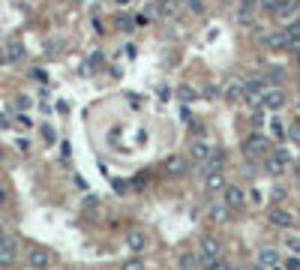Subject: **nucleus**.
<instances>
[{"instance_id":"nucleus-10","label":"nucleus","mask_w":300,"mask_h":270,"mask_svg":"<svg viewBox=\"0 0 300 270\" xmlns=\"http://www.w3.org/2000/svg\"><path fill=\"white\" fill-rule=\"evenodd\" d=\"M222 165H225V153H219V150H213L210 156L201 162V168H204V174H210V171H222Z\"/></svg>"},{"instance_id":"nucleus-25","label":"nucleus","mask_w":300,"mask_h":270,"mask_svg":"<svg viewBox=\"0 0 300 270\" xmlns=\"http://www.w3.org/2000/svg\"><path fill=\"white\" fill-rule=\"evenodd\" d=\"M180 96H183V99H195V90L183 84V87H180Z\"/></svg>"},{"instance_id":"nucleus-13","label":"nucleus","mask_w":300,"mask_h":270,"mask_svg":"<svg viewBox=\"0 0 300 270\" xmlns=\"http://www.w3.org/2000/svg\"><path fill=\"white\" fill-rule=\"evenodd\" d=\"M3 54H6V63H18V60L24 57V45L12 39V42H6V45H3Z\"/></svg>"},{"instance_id":"nucleus-32","label":"nucleus","mask_w":300,"mask_h":270,"mask_svg":"<svg viewBox=\"0 0 300 270\" xmlns=\"http://www.w3.org/2000/svg\"><path fill=\"white\" fill-rule=\"evenodd\" d=\"M225 3H237V0H225Z\"/></svg>"},{"instance_id":"nucleus-30","label":"nucleus","mask_w":300,"mask_h":270,"mask_svg":"<svg viewBox=\"0 0 300 270\" xmlns=\"http://www.w3.org/2000/svg\"><path fill=\"white\" fill-rule=\"evenodd\" d=\"M3 240H6V231H3V228H0V243H3Z\"/></svg>"},{"instance_id":"nucleus-31","label":"nucleus","mask_w":300,"mask_h":270,"mask_svg":"<svg viewBox=\"0 0 300 270\" xmlns=\"http://www.w3.org/2000/svg\"><path fill=\"white\" fill-rule=\"evenodd\" d=\"M294 6H297V12H300V0H294Z\"/></svg>"},{"instance_id":"nucleus-14","label":"nucleus","mask_w":300,"mask_h":270,"mask_svg":"<svg viewBox=\"0 0 300 270\" xmlns=\"http://www.w3.org/2000/svg\"><path fill=\"white\" fill-rule=\"evenodd\" d=\"M225 99H228V102H240L243 99V81L231 78L228 84H225Z\"/></svg>"},{"instance_id":"nucleus-3","label":"nucleus","mask_w":300,"mask_h":270,"mask_svg":"<svg viewBox=\"0 0 300 270\" xmlns=\"http://www.w3.org/2000/svg\"><path fill=\"white\" fill-rule=\"evenodd\" d=\"M243 150H246V156H264V153H270V141L264 135H249L243 141Z\"/></svg>"},{"instance_id":"nucleus-22","label":"nucleus","mask_w":300,"mask_h":270,"mask_svg":"<svg viewBox=\"0 0 300 270\" xmlns=\"http://www.w3.org/2000/svg\"><path fill=\"white\" fill-rule=\"evenodd\" d=\"M189 9H192L195 15H201V12H204V0H189Z\"/></svg>"},{"instance_id":"nucleus-8","label":"nucleus","mask_w":300,"mask_h":270,"mask_svg":"<svg viewBox=\"0 0 300 270\" xmlns=\"http://www.w3.org/2000/svg\"><path fill=\"white\" fill-rule=\"evenodd\" d=\"M225 177H222V171H210V174H204V189L207 192H225Z\"/></svg>"},{"instance_id":"nucleus-28","label":"nucleus","mask_w":300,"mask_h":270,"mask_svg":"<svg viewBox=\"0 0 300 270\" xmlns=\"http://www.w3.org/2000/svg\"><path fill=\"white\" fill-rule=\"evenodd\" d=\"M294 177H297V180H300V162H297V165H294Z\"/></svg>"},{"instance_id":"nucleus-23","label":"nucleus","mask_w":300,"mask_h":270,"mask_svg":"<svg viewBox=\"0 0 300 270\" xmlns=\"http://www.w3.org/2000/svg\"><path fill=\"white\" fill-rule=\"evenodd\" d=\"M180 264H183V270H192V255H189V252L180 255Z\"/></svg>"},{"instance_id":"nucleus-29","label":"nucleus","mask_w":300,"mask_h":270,"mask_svg":"<svg viewBox=\"0 0 300 270\" xmlns=\"http://www.w3.org/2000/svg\"><path fill=\"white\" fill-rule=\"evenodd\" d=\"M3 201H6V192H3V189H0V204H3Z\"/></svg>"},{"instance_id":"nucleus-20","label":"nucleus","mask_w":300,"mask_h":270,"mask_svg":"<svg viewBox=\"0 0 300 270\" xmlns=\"http://www.w3.org/2000/svg\"><path fill=\"white\" fill-rule=\"evenodd\" d=\"M123 270H144V261H141L138 255H132V258L123 261Z\"/></svg>"},{"instance_id":"nucleus-5","label":"nucleus","mask_w":300,"mask_h":270,"mask_svg":"<svg viewBox=\"0 0 300 270\" xmlns=\"http://www.w3.org/2000/svg\"><path fill=\"white\" fill-rule=\"evenodd\" d=\"M261 105H264L267 111H279V108H285V93H282V87H267L264 90V99H261Z\"/></svg>"},{"instance_id":"nucleus-12","label":"nucleus","mask_w":300,"mask_h":270,"mask_svg":"<svg viewBox=\"0 0 300 270\" xmlns=\"http://www.w3.org/2000/svg\"><path fill=\"white\" fill-rule=\"evenodd\" d=\"M264 45H267V48H288V36H285V30H273V33H267V36H264Z\"/></svg>"},{"instance_id":"nucleus-16","label":"nucleus","mask_w":300,"mask_h":270,"mask_svg":"<svg viewBox=\"0 0 300 270\" xmlns=\"http://www.w3.org/2000/svg\"><path fill=\"white\" fill-rule=\"evenodd\" d=\"M258 264H261V267H276V264H279V252H276V249H264V252L258 255Z\"/></svg>"},{"instance_id":"nucleus-9","label":"nucleus","mask_w":300,"mask_h":270,"mask_svg":"<svg viewBox=\"0 0 300 270\" xmlns=\"http://www.w3.org/2000/svg\"><path fill=\"white\" fill-rule=\"evenodd\" d=\"M225 204L228 207H243L246 204V195L240 186H225Z\"/></svg>"},{"instance_id":"nucleus-34","label":"nucleus","mask_w":300,"mask_h":270,"mask_svg":"<svg viewBox=\"0 0 300 270\" xmlns=\"http://www.w3.org/2000/svg\"><path fill=\"white\" fill-rule=\"evenodd\" d=\"M270 270H282V267H270Z\"/></svg>"},{"instance_id":"nucleus-27","label":"nucleus","mask_w":300,"mask_h":270,"mask_svg":"<svg viewBox=\"0 0 300 270\" xmlns=\"http://www.w3.org/2000/svg\"><path fill=\"white\" fill-rule=\"evenodd\" d=\"M288 246L291 249H300V237H288Z\"/></svg>"},{"instance_id":"nucleus-19","label":"nucleus","mask_w":300,"mask_h":270,"mask_svg":"<svg viewBox=\"0 0 300 270\" xmlns=\"http://www.w3.org/2000/svg\"><path fill=\"white\" fill-rule=\"evenodd\" d=\"M228 210H231L228 204H216V207L210 210V219H213V222H225V219H228Z\"/></svg>"},{"instance_id":"nucleus-35","label":"nucleus","mask_w":300,"mask_h":270,"mask_svg":"<svg viewBox=\"0 0 300 270\" xmlns=\"http://www.w3.org/2000/svg\"><path fill=\"white\" fill-rule=\"evenodd\" d=\"M297 63H300V51H297Z\"/></svg>"},{"instance_id":"nucleus-21","label":"nucleus","mask_w":300,"mask_h":270,"mask_svg":"<svg viewBox=\"0 0 300 270\" xmlns=\"http://www.w3.org/2000/svg\"><path fill=\"white\" fill-rule=\"evenodd\" d=\"M237 6H240V12H252L258 6V0H237Z\"/></svg>"},{"instance_id":"nucleus-11","label":"nucleus","mask_w":300,"mask_h":270,"mask_svg":"<svg viewBox=\"0 0 300 270\" xmlns=\"http://www.w3.org/2000/svg\"><path fill=\"white\" fill-rule=\"evenodd\" d=\"M15 264V243L3 240L0 243V267H12Z\"/></svg>"},{"instance_id":"nucleus-36","label":"nucleus","mask_w":300,"mask_h":270,"mask_svg":"<svg viewBox=\"0 0 300 270\" xmlns=\"http://www.w3.org/2000/svg\"><path fill=\"white\" fill-rule=\"evenodd\" d=\"M231 270H240V267H231Z\"/></svg>"},{"instance_id":"nucleus-18","label":"nucleus","mask_w":300,"mask_h":270,"mask_svg":"<svg viewBox=\"0 0 300 270\" xmlns=\"http://www.w3.org/2000/svg\"><path fill=\"white\" fill-rule=\"evenodd\" d=\"M165 168H168L171 174H183V171H186V162H183V156H171V159L165 162Z\"/></svg>"},{"instance_id":"nucleus-15","label":"nucleus","mask_w":300,"mask_h":270,"mask_svg":"<svg viewBox=\"0 0 300 270\" xmlns=\"http://www.w3.org/2000/svg\"><path fill=\"white\" fill-rule=\"evenodd\" d=\"M210 153H213V147H210L207 141H195V144H192V156H195L198 162H204Z\"/></svg>"},{"instance_id":"nucleus-1","label":"nucleus","mask_w":300,"mask_h":270,"mask_svg":"<svg viewBox=\"0 0 300 270\" xmlns=\"http://www.w3.org/2000/svg\"><path fill=\"white\" fill-rule=\"evenodd\" d=\"M195 258L207 267L210 261L222 258V243H219L216 237H201V243H198V249H195Z\"/></svg>"},{"instance_id":"nucleus-4","label":"nucleus","mask_w":300,"mask_h":270,"mask_svg":"<svg viewBox=\"0 0 300 270\" xmlns=\"http://www.w3.org/2000/svg\"><path fill=\"white\" fill-rule=\"evenodd\" d=\"M126 249L132 252V255H141L144 249H147V234L141 228H129L126 231Z\"/></svg>"},{"instance_id":"nucleus-2","label":"nucleus","mask_w":300,"mask_h":270,"mask_svg":"<svg viewBox=\"0 0 300 270\" xmlns=\"http://www.w3.org/2000/svg\"><path fill=\"white\" fill-rule=\"evenodd\" d=\"M288 168H291V153H288V150L267 153V171H270L273 177H282Z\"/></svg>"},{"instance_id":"nucleus-17","label":"nucleus","mask_w":300,"mask_h":270,"mask_svg":"<svg viewBox=\"0 0 300 270\" xmlns=\"http://www.w3.org/2000/svg\"><path fill=\"white\" fill-rule=\"evenodd\" d=\"M258 6H261V12H264V15H276L279 6H282V0H258Z\"/></svg>"},{"instance_id":"nucleus-6","label":"nucleus","mask_w":300,"mask_h":270,"mask_svg":"<svg viewBox=\"0 0 300 270\" xmlns=\"http://www.w3.org/2000/svg\"><path fill=\"white\" fill-rule=\"evenodd\" d=\"M267 219H270V225H276V228H291V225H294V216H291L288 210H282V207H270V210H267Z\"/></svg>"},{"instance_id":"nucleus-7","label":"nucleus","mask_w":300,"mask_h":270,"mask_svg":"<svg viewBox=\"0 0 300 270\" xmlns=\"http://www.w3.org/2000/svg\"><path fill=\"white\" fill-rule=\"evenodd\" d=\"M27 261H30L33 270H45V267L51 264V255H48L45 249H30V252H27Z\"/></svg>"},{"instance_id":"nucleus-26","label":"nucleus","mask_w":300,"mask_h":270,"mask_svg":"<svg viewBox=\"0 0 300 270\" xmlns=\"http://www.w3.org/2000/svg\"><path fill=\"white\" fill-rule=\"evenodd\" d=\"M285 270H300V258H291V261L285 264Z\"/></svg>"},{"instance_id":"nucleus-24","label":"nucleus","mask_w":300,"mask_h":270,"mask_svg":"<svg viewBox=\"0 0 300 270\" xmlns=\"http://www.w3.org/2000/svg\"><path fill=\"white\" fill-rule=\"evenodd\" d=\"M270 132H273L276 138H282V135H285V132H282V123H279V120H273V123H270Z\"/></svg>"},{"instance_id":"nucleus-33","label":"nucleus","mask_w":300,"mask_h":270,"mask_svg":"<svg viewBox=\"0 0 300 270\" xmlns=\"http://www.w3.org/2000/svg\"><path fill=\"white\" fill-rule=\"evenodd\" d=\"M117 3H129V0H117Z\"/></svg>"}]
</instances>
